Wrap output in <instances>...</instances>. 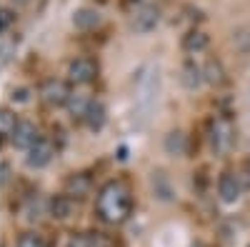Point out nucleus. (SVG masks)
I'll use <instances>...</instances> for the list:
<instances>
[{"instance_id": "cd10ccee", "label": "nucleus", "mask_w": 250, "mask_h": 247, "mask_svg": "<svg viewBox=\"0 0 250 247\" xmlns=\"http://www.w3.org/2000/svg\"><path fill=\"white\" fill-rule=\"evenodd\" d=\"M0 247H8V245H0Z\"/></svg>"}, {"instance_id": "20e7f679", "label": "nucleus", "mask_w": 250, "mask_h": 247, "mask_svg": "<svg viewBox=\"0 0 250 247\" xmlns=\"http://www.w3.org/2000/svg\"><path fill=\"white\" fill-rule=\"evenodd\" d=\"M68 77L75 85H88L98 77V63L93 57H75L68 68Z\"/></svg>"}, {"instance_id": "4468645a", "label": "nucleus", "mask_w": 250, "mask_h": 247, "mask_svg": "<svg viewBox=\"0 0 250 247\" xmlns=\"http://www.w3.org/2000/svg\"><path fill=\"white\" fill-rule=\"evenodd\" d=\"M165 152L168 155H185L188 152V135L183 130H170L168 135H165Z\"/></svg>"}, {"instance_id": "7ed1b4c3", "label": "nucleus", "mask_w": 250, "mask_h": 247, "mask_svg": "<svg viewBox=\"0 0 250 247\" xmlns=\"http://www.w3.org/2000/svg\"><path fill=\"white\" fill-rule=\"evenodd\" d=\"M158 23H160V8L153 5V3L140 5L130 18V28L135 33H150V30H155Z\"/></svg>"}, {"instance_id": "a878e982", "label": "nucleus", "mask_w": 250, "mask_h": 247, "mask_svg": "<svg viewBox=\"0 0 250 247\" xmlns=\"http://www.w3.org/2000/svg\"><path fill=\"white\" fill-rule=\"evenodd\" d=\"M125 152H128V150H125V148H120V150H118V157H120V160H125V157H128Z\"/></svg>"}, {"instance_id": "ddd939ff", "label": "nucleus", "mask_w": 250, "mask_h": 247, "mask_svg": "<svg viewBox=\"0 0 250 247\" xmlns=\"http://www.w3.org/2000/svg\"><path fill=\"white\" fill-rule=\"evenodd\" d=\"M180 45H183L185 53L195 55V53H200V50L208 48V33H203V30H198V28L188 30V33L183 35V40H180Z\"/></svg>"}, {"instance_id": "bb28decb", "label": "nucleus", "mask_w": 250, "mask_h": 247, "mask_svg": "<svg viewBox=\"0 0 250 247\" xmlns=\"http://www.w3.org/2000/svg\"><path fill=\"white\" fill-rule=\"evenodd\" d=\"M13 3H28V0H13Z\"/></svg>"}, {"instance_id": "b1692460", "label": "nucleus", "mask_w": 250, "mask_h": 247, "mask_svg": "<svg viewBox=\"0 0 250 247\" xmlns=\"http://www.w3.org/2000/svg\"><path fill=\"white\" fill-rule=\"evenodd\" d=\"M90 247H115V242L110 237H105V235H93Z\"/></svg>"}, {"instance_id": "a211bd4d", "label": "nucleus", "mask_w": 250, "mask_h": 247, "mask_svg": "<svg viewBox=\"0 0 250 247\" xmlns=\"http://www.w3.org/2000/svg\"><path fill=\"white\" fill-rule=\"evenodd\" d=\"M88 105H90V97H85V95H78V93H75V95L68 100V110H70V115H73L75 120H83V117H85Z\"/></svg>"}, {"instance_id": "9d476101", "label": "nucleus", "mask_w": 250, "mask_h": 247, "mask_svg": "<svg viewBox=\"0 0 250 247\" xmlns=\"http://www.w3.org/2000/svg\"><path fill=\"white\" fill-rule=\"evenodd\" d=\"M203 80H205L203 68L195 63V60H188V63L183 65V70H180V82H183V88H185V90H198V88L203 85Z\"/></svg>"}, {"instance_id": "f03ea898", "label": "nucleus", "mask_w": 250, "mask_h": 247, "mask_svg": "<svg viewBox=\"0 0 250 247\" xmlns=\"http://www.w3.org/2000/svg\"><path fill=\"white\" fill-rule=\"evenodd\" d=\"M73 97L70 93V85L68 82H62V80H45L43 85H40V100L45 102V105L50 108H62V105H68V100Z\"/></svg>"}, {"instance_id": "4be33fe9", "label": "nucleus", "mask_w": 250, "mask_h": 247, "mask_svg": "<svg viewBox=\"0 0 250 247\" xmlns=\"http://www.w3.org/2000/svg\"><path fill=\"white\" fill-rule=\"evenodd\" d=\"M90 242H93V235H75L68 242V247H90Z\"/></svg>"}, {"instance_id": "dca6fc26", "label": "nucleus", "mask_w": 250, "mask_h": 247, "mask_svg": "<svg viewBox=\"0 0 250 247\" xmlns=\"http://www.w3.org/2000/svg\"><path fill=\"white\" fill-rule=\"evenodd\" d=\"M18 115L10 110V108H0V140H10V135L15 133V128H18Z\"/></svg>"}, {"instance_id": "f257e3e1", "label": "nucleus", "mask_w": 250, "mask_h": 247, "mask_svg": "<svg viewBox=\"0 0 250 247\" xmlns=\"http://www.w3.org/2000/svg\"><path fill=\"white\" fill-rule=\"evenodd\" d=\"M95 210L103 222L108 225H120L130 217L133 212V195L128 190V185L120 180H110L100 188L95 197Z\"/></svg>"}, {"instance_id": "0eeeda50", "label": "nucleus", "mask_w": 250, "mask_h": 247, "mask_svg": "<svg viewBox=\"0 0 250 247\" xmlns=\"http://www.w3.org/2000/svg\"><path fill=\"white\" fill-rule=\"evenodd\" d=\"M240 192H243V188H240L238 175H233V172H223V175L218 177V195H220V200H223L225 205L238 202Z\"/></svg>"}, {"instance_id": "39448f33", "label": "nucleus", "mask_w": 250, "mask_h": 247, "mask_svg": "<svg viewBox=\"0 0 250 247\" xmlns=\"http://www.w3.org/2000/svg\"><path fill=\"white\" fill-rule=\"evenodd\" d=\"M53 155H55L53 142L45 140V137H40L35 145L28 150V155H25V165H28V168H33V170H40V168H45V165L53 160Z\"/></svg>"}, {"instance_id": "1a4fd4ad", "label": "nucleus", "mask_w": 250, "mask_h": 247, "mask_svg": "<svg viewBox=\"0 0 250 247\" xmlns=\"http://www.w3.org/2000/svg\"><path fill=\"white\" fill-rule=\"evenodd\" d=\"M90 175L85 172H73L68 180H65V195L73 197V200H83L88 192H90Z\"/></svg>"}, {"instance_id": "6ab92c4d", "label": "nucleus", "mask_w": 250, "mask_h": 247, "mask_svg": "<svg viewBox=\"0 0 250 247\" xmlns=\"http://www.w3.org/2000/svg\"><path fill=\"white\" fill-rule=\"evenodd\" d=\"M153 188H155V195L160 200H173V188L163 172H153Z\"/></svg>"}, {"instance_id": "f3484780", "label": "nucleus", "mask_w": 250, "mask_h": 247, "mask_svg": "<svg viewBox=\"0 0 250 247\" xmlns=\"http://www.w3.org/2000/svg\"><path fill=\"white\" fill-rule=\"evenodd\" d=\"M203 75H205V82H210V85H215V88L225 82V70H223L220 60H208L205 68H203Z\"/></svg>"}, {"instance_id": "f8f14e48", "label": "nucleus", "mask_w": 250, "mask_h": 247, "mask_svg": "<svg viewBox=\"0 0 250 247\" xmlns=\"http://www.w3.org/2000/svg\"><path fill=\"white\" fill-rule=\"evenodd\" d=\"M73 25L78 30H95L100 25V13L95 8H80L73 13Z\"/></svg>"}, {"instance_id": "423d86ee", "label": "nucleus", "mask_w": 250, "mask_h": 247, "mask_svg": "<svg viewBox=\"0 0 250 247\" xmlns=\"http://www.w3.org/2000/svg\"><path fill=\"white\" fill-rule=\"evenodd\" d=\"M40 140V135H38V128L33 125L30 120H20L18 122V128H15V133L10 135V142H13V148H18V150H30L35 142Z\"/></svg>"}, {"instance_id": "393cba45", "label": "nucleus", "mask_w": 250, "mask_h": 247, "mask_svg": "<svg viewBox=\"0 0 250 247\" xmlns=\"http://www.w3.org/2000/svg\"><path fill=\"white\" fill-rule=\"evenodd\" d=\"M10 180V165L8 162H0V185H5Z\"/></svg>"}, {"instance_id": "412c9836", "label": "nucleus", "mask_w": 250, "mask_h": 247, "mask_svg": "<svg viewBox=\"0 0 250 247\" xmlns=\"http://www.w3.org/2000/svg\"><path fill=\"white\" fill-rule=\"evenodd\" d=\"M10 25H15V10L3 5V8H0V33H5Z\"/></svg>"}, {"instance_id": "aec40b11", "label": "nucleus", "mask_w": 250, "mask_h": 247, "mask_svg": "<svg viewBox=\"0 0 250 247\" xmlns=\"http://www.w3.org/2000/svg\"><path fill=\"white\" fill-rule=\"evenodd\" d=\"M15 247H45V242H43V237L35 235V232H25V235L18 237Z\"/></svg>"}, {"instance_id": "2eb2a0df", "label": "nucleus", "mask_w": 250, "mask_h": 247, "mask_svg": "<svg viewBox=\"0 0 250 247\" xmlns=\"http://www.w3.org/2000/svg\"><path fill=\"white\" fill-rule=\"evenodd\" d=\"M210 140H213V150H218V152L228 150V145H230V125H228V122H223V120L215 122Z\"/></svg>"}, {"instance_id": "9b49d317", "label": "nucleus", "mask_w": 250, "mask_h": 247, "mask_svg": "<svg viewBox=\"0 0 250 247\" xmlns=\"http://www.w3.org/2000/svg\"><path fill=\"white\" fill-rule=\"evenodd\" d=\"M73 208H75V202H73V197H68L65 192L50 197V202H48V212H50V217H55V220L70 217V215H73Z\"/></svg>"}, {"instance_id": "5701e85b", "label": "nucleus", "mask_w": 250, "mask_h": 247, "mask_svg": "<svg viewBox=\"0 0 250 247\" xmlns=\"http://www.w3.org/2000/svg\"><path fill=\"white\" fill-rule=\"evenodd\" d=\"M28 97H30L28 88H13V93H10V100L13 102H25Z\"/></svg>"}, {"instance_id": "6e6552de", "label": "nucleus", "mask_w": 250, "mask_h": 247, "mask_svg": "<svg viewBox=\"0 0 250 247\" xmlns=\"http://www.w3.org/2000/svg\"><path fill=\"white\" fill-rule=\"evenodd\" d=\"M105 120H108V110H105V105H103L100 100H90L88 113H85V117H83L85 128L93 130V133H100L103 128H105Z\"/></svg>"}]
</instances>
